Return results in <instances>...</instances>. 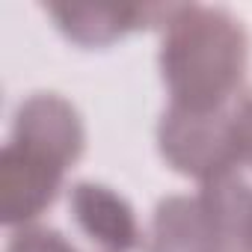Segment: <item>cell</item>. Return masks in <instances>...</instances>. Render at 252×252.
<instances>
[{
    "mask_svg": "<svg viewBox=\"0 0 252 252\" xmlns=\"http://www.w3.org/2000/svg\"><path fill=\"white\" fill-rule=\"evenodd\" d=\"M175 6L152 3H48L45 12L57 21L65 39L83 48H107L140 27L166 24Z\"/></svg>",
    "mask_w": 252,
    "mask_h": 252,
    "instance_id": "5b68a950",
    "label": "cell"
},
{
    "mask_svg": "<svg viewBox=\"0 0 252 252\" xmlns=\"http://www.w3.org/2000/svg\"><path fill=\"white\" fill-rule=\"evenodd\" d=\"M158 143L163 160L202 184L234 172V143H231V125L225 110H187L169 104L160 116Z\"/></svg>",
    "mask_w": 252,
    "mask_h": 252,
    "instance_id": "7a4b0ae2",
    "label": "cell"
},
{
    "mask_svg": "<svg viewBox=\"0 0 252 252\" xmlns=\"http://www.w3.org/2000/svg\"><path fill=\"white\" fill-rule=\"evenodd\" d=\"M6 252H77V249L57 228H48V225H21L9 237Z\"/></svg>",
    "mask_w": 252,
    "mask_h": 252,
    "instance_id": "ba28073f",
    "label": "cell"
},
{
    "mask_svg": "<svg viewBox=\"0 0 252 252\" xmlns=\"http://www.w3.org/2000/svg\"><path fill=\"white\" fill-rule=\"evenodd\" d=\"M68 211L77 228L104 252H134L143 240L128 199L98 181H77L68 190Z\"/></svg>",
    "mask_w": 252,
    "mask_h": 252,
    "instance_id": "8992f818",
    "label": "cell"
},
{
    "mask_svg": "<svg viewBox=\"0 0 252 252\" xmlns=\"http://www.w3.org/2000/svg\"><path fill=\"white\" fill-rule=\"evenodd\" d=\"M63 178L65 166L9 140L0 152V220L3 225H33V220L54 205Z\"/></svg>",
    "mask_w": 252,
    "mask_h": 252,
    "instance_id": "3957f363",
    "label": "cell"
},
{
    "mask_svg": "<svg viewBox=\"0 0 252 252\" xmlns=\"http://www.w3.org/2000/svg\"><path fill=\"white\" fill-rule=\"evenodd\" d=\"M234 252H252V220H249V228H246V234H243V240Z\"/></svg>",
    "mask_w": 252,
    "mask_h": 252,
    "instance_id": "30bf717a",
    "label": "cell"
},
{
    "mask_svg": "<svg viewBox=\"0 0 252 252\" xmlns=\"http://www.w3.org/2000/svg\"><path fill=\"white\" fill-rule=\"evenodd\" d=\"M146 252H225V243L199 196H169L155 208Z\"/></svg>",
    "mask_w": 252,
    "mask_h": 252,
    "instance_id": "52a82bcc",
    "label": "cell"
},
{
    "mask_svg": "<svg viewBox=\"0 0 252 252\" xmlns=\"http://www.w3.org/2000/svg\"><path fill=\"white\" fill-rule=\"evenodd\" d=\"M228 125H231V143H234L237 166L252 169V95L237 98V104L228 110Z\"/></svg>",
    "mask_w": 252,
    "mask_h": 252,
    "instance_id": "9c48e42d",
    "label": "cell"
},
{
    "mask_svg": "<svg viewBox=\"0 0 252 252\" xmlns=\"http://www.w3.org/2000/svg\"><path fill=\"white\" fill-rule=\"evenodd\" d=\"M246 60V30L225 9L175 6L163 24L160 71L178 107L222 110L243 83Z\"/></svg>",
    "mask_w": 252,
    "mask_h": 252,
    "instance_id": "6da1fadb",
    "label": "cell"
},
{
    "mask_svg": "<svg viewBox=\"0 0 252 252\" xmlns=\"http://www.w3.org/2000/svg\"><path fill=\"white\" fill-rule=\"evenodd\" d=\"M12 143H21L68 169L83 155L86 131L71 101L57 92H36L15 110Z\"/></svg>",
    "mask_w": 252,
    "mask_h": 252,
    "instance_id": "277c9868",
    "label": "cell"
}]
</instances>
